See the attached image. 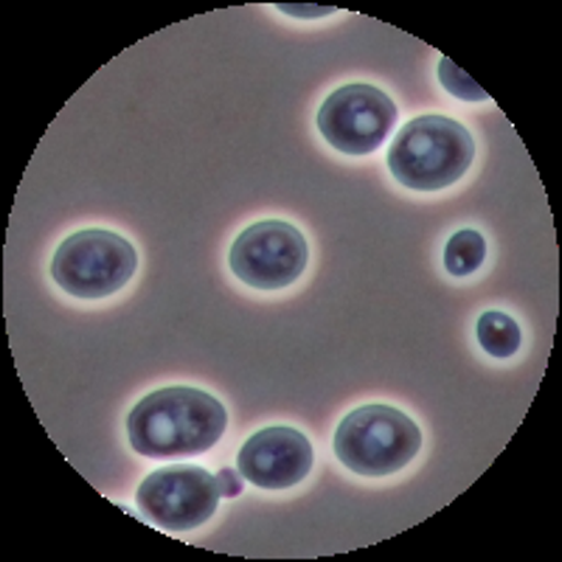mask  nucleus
<instances>
[{"mask_svg":"<svg viewBox=\"0 0 562 562\" xmlns=\"http://www.w3.org/2000/svg\"><path fill=\"white\" fill-rule=\"evenodd\" d=\"M313 470V445L301 430L265 428L239 450V473L262 490H288L301 484Z\"/></svg>","mask_w":562,"mask_h":562,"instance_id":"nucleus-8","label":"nucleus"},{"mask_svg":"<svg viewBox=\"0 0 562 562\" xmlns=\"http://www.w3.org/2000/svg\"><path fill=\"white\" fill-rule=\"evenodd\" d=\"M475 140L464 124L448 115L411 119L389 149V169L414 192H439L464 178Z\"/></svg>","mask_w":562,"mask_h":562,"instance_id":"nucleus-2","label":"nucleus"},{"mask_svg":"<svg viewBox=\"0 0 562 562\" xmlns=\"http://www.w3.org/2000/svg\"><path fill=\"white\" fill-rule=\"evenodd\" d=\"M217 475L194 464H172L155 470L138 486V509L155 526L189 531L203 526L220 506Z\"/></svg>","mask_w":562,"mask_h":562,"instance_id":"nucleus-5","label":"nucleus"},{"mask_svg":"<svg viewBox=\"0 0 562 562\" xmlns=\"http://www.w3.org/2000/svg\"><path fill=\"white\" fill-rule=\"evenodd\" d=\"M396 124V104L374 85H344L318 110V130L329 147L346 155H369Z\"/></svg>","mask_w":562,"mask_h":562,"instance_id":"nucleus-6","label":"nucleus"},{"mask_svg":"<svg viewBox=\"0 0 562 562\" xmlns=\"http://www.w3.org/2000/svg\"><path fill=\"white\" fill-rule=\"evenodd\" d=\"M138 254L113 231L90 228L70 234L54 254L52 276L77 299H108L133 279Z\"/></svg>","mask_w":562,"mask_h":562,"instance_id":"nucleus-4","label":"nucleus"},{"mask_svg":"<svg viewBox=\"0 0 562 562\" xmlns=\"http://www.w3.org/2000/svg\"><path fill=\"white\" fill-rule=\"evenodd\" d=\"M307 239L295 225L265 220L245 228L231 248V270L256 290H281L307 268Z\"/></svg>","mask_w":562,"mask_h":562,"instance_id":"nucleus-7","label":"nucleus"},{"mask_svg":"<svg viewBox=\"0 0 562 562\" xmlns=\"http://www.w3.org/2000/svg\"><path fill=\"white\" fill-rule=\"evenodd\" d=\"M217 486L223 498H237L243 492V473H237L234 467H223L217 473Z\"/></svg>","mask_w":562,"mask_h":562,"instance_id":"nucleus-12","label":"nucleus"},{"mask_svg":"<svg viewBox=\"0 0 562 562\" xmlns=\"http://www.w3.org/2000/svg\"><path fill=\"white\" fill-rule=\"evenodd\" d=\"M422 448L416 422L391 405H363L335 430V456L351 473L380 479L403 470Z\"/></svg>","mask_w":562,"mask_h":562,"instance_id":"nucleus-3","label":"nucleus"},{"mask_svg":"<svg viewBox=\"0 0 562 562\" xmlns=\"http://www.w3.org/2000/svg\"><path fill=\"white\" fill-rule=\"evenodd\" d=\"M439 79H441V85H445V88L453 93V97L470 99V102H484L486 99L484 90H481L473 79L467 77L464 70H456L453 63H450L448 57L439 63Z\"/></svg>","mask_w":562,"mask_h":562,"instance_id":"nucleus-11","label":"nucleus"},{"mask_svg":"<svg viewBox=\"0 0 562 562\" xmlns=\"http://www.w3.org/2000/svg\"><path fill=\"white\" fill-rule=\"evenodd\" d=\"M228 414L214 394L169 385L147 394L130 411L127 436L147 459H180L211 450L223 439Z\"/></svg>","mask_w":562,"mask_h":562,"instance_id":"nucleus-1","label":"nucleus"},{"mask_svg":"<svg viewBox=\"0 0 562 562\" xmlns=\"http://www.w3.org/2000/svg\"><path fill=\"white\" fill-rule=\"evenodd\" d=\"M486 259V243L479 231H459L448 239V248H445V268L450 276H470L484 265Z\"/></svg>","mask_w":562,"mask_h":562,"instance_id":"nucleus-10","label":"nucleus"},{"mask_svg":"<svg viewBox=\"0 0 562 562\" xmlns=\"http://www.w3.org/2000/svg\"><path fill=\"white\" fill-rule=\"evenodd\" d=\"M520 340H524L520 326L506 313L490 310L479 318V344L492 358H512L520 349Z\"/></svg>","mask_w":562,"mask_h":562,"instance_id":"nucleus-9","label":"nucleus"}]
</instances>
